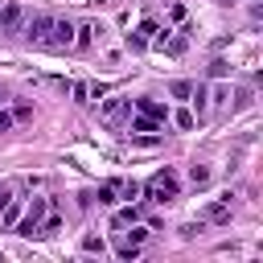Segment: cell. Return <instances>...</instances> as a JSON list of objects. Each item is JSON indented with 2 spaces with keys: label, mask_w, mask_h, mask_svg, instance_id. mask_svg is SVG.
Here are the masks:
<instances>
[{
  "label": "cell",
  "mask_w": 263,
  "mask_h": 263,
  "mask_svg": "<svg viewBox=\"0 0 263 263\" xmlns=\"http://www.w3.org/2000/svg\"><path fill=\"white\" fill-rule=\"evenodd\" d=\"M140 193H148V201H173L181 193V181H177L173 168H160V173L148 177V185H140Z\"/></svg>",
  "instance_id": "1"
},
{
  "label": "cell",
  "mask_w": 263,
  "mask_h": 263,
  "mask_svg": "<svg viewBox=\"0 0 263 263\" xmlns=\"http://www.w3.org/2000/svg\"><path fill=\"white\" fill-rule=\"evenodd\" d=\"M41 45H45V49H66V45H74V25L53 16V25H49V33H45Z\"/></svg>",
  "instance_id": "2"
},
{
  "label": "cell",
  "mask_w": 263,
  "mask_h": 263,
  "mask_svg": "<svg viewBox=\"0 0 263 263\" xmlns=\"http://www.w3.org/2000/svg\"><path fill=\"white\" fill-rule=\"evenodd\" d=\"M45 205H49L45 197H33L29 214H25V218H16V234H25V238H29V234H37V226H41V218H45Z\"/></svg>",
  "instance_id": "3"
},
{
  "label": "cell",
  "mask_w": 263,
  "mask_h": 263,
  "mask_svg": "<svg viewBox=\"0 0 263 263\" xmlns=\"http://www.w3.org/2000/svg\"><path fill=\"white\" fill-rule=\"evenodd\" d=\"M21 25H25V8L21 4H4L0 8V33H21Z\"/></svg>",
  "instance_id": "4"
},
{
  "label": "cell",
  "mask_w": 263,
  "mask_h": 263,
  "mask_svg": "<svg viewBox=\"0 0 263 263\" xmlns=\"http://www.w3.org/2000/svg\"><path fill=\"white\" fill-rule=\"evenodd\" d=\"M49 25H53V16H45V12H37L29 25H25V37L33 41V45H41L45 41V33H49Z\"/></svg>",
  "instance_id": "5"
},
{
  "label": "cell",
  "mask_w": 263,
  "mask_h": 263,
  "mask_svg": "<svg viewBox=\"0 0 263 263\" xmlns=\"http://www.w3.org/2000/svg\"><path fill=\"white\" fill-rule=\"evenodd\" d=\"M127 111H132V103H127V99H107L103 119H107V123H123V119H127Z\"/></svg>",
  "instance_id": "6"
},
{
  "label": "cell",
  "mask_w": 263,
  "mask_h": 263,
  "mask_svg": "<svg viewBox=\"0 0 263 263\" xmlns=\"http://www.w3.org/2000/svg\"><path fill=\"white\" fill-rule=\"evenodd\" d=\"M148 33H156V25H152V21H144L136 33H127V49H132V53H140V49L148 45Z\"/></svg>",
  "instance_id": "7"
},
{
  "label": "cell",
  "mask_w": 263,
  "mask_h": 263,
  "mask_svg": "<svg viewBox=\"0 0 263 263\" xmlns=\"http://www.w3.org/2000/svg\"><path fill=\"white\" fill-rule=\"evenodd\" d=\"M136 107H140V115H148V119H156V123H164V119H168V107H164V103H156V99H140Z\"/></svg>",
  "instance_id": "8"
},
{
  "label": "cell",
  "mask_w": 263,
  "mask_h": 263,
  "mask_svg": "<svg viewBox=\"0 0 263 263\" xmlns=\"http://www.w3.org/2000/svg\"><path fill=\"white\" fill-rule=\"evenodd\" d=\"M127 127H132L136 136H152V132H160V123H156V119H148V115H136Z\"/></svg>",
  "instance_id": "9"
},
{
  "label": "cell",
  "mask_w": 263,
  "mask_h": 263,
  "mask_svg": "<svg viewBox=\"0 0 263 263\" xmlns=\"http://www.w3.org/2000/svg\"><path fill=\"white\" fill-rule=\"evenodd\" d=\"M205 218L210 222H230V201H210L205 205Z\"/></svg>",
  "instance_id": "10"
},
{
  "label": "cell",
  "mask_w": 263,
  "mask_h": 263,
  "mask_svg": "<svg viewBox=\"0 0 263 263\" xmlns=\"http://www.w3.org/2000/svg\"><path fill=\"white\" fill-rule=\"evenodd\" d=\"M90 41H95V25H74V45H82V49H86Z\"/></svg>",
  "instance_id": "11"
},
{
  "label": "cell",
  "mask_w": 263,
  "mask_h": 263,
  "mask_svg": "<svg viewBox=\"0 0 263 263\" xmlns=\"http://www.w3.org/2000/svg\"><path fill=\"white\" fill-rule=\"evenodd\" d=\"M136 218H140V210H136V205H127V210H119V214H115V222H111V226H115V230H123V226H132Z\"/></svg>",
  "instance_id": "12"
},
{
  "label": "cell",
  "mask_w": 263,
  "mask_h": 263,
  "mask_svg": "<svg viewBox=\"0 0 263 263\" xmlns=\"http://www.w3.org/2000/svg\"><path fill=\"white\" fill-rule=\"evenodd\" d=\"M16 218H21V205H16V201H4V210H0V226H16Z\"/></svg>",
  "instance_id": "13"
},
{
  "label": "cell",
  "mask_w": 263,
  "mask_h": 263,
  "mask_svg": "<svg viewBox=\"0 0 263 263\" xmlns=\"http://www.w3.org/2000/svg\"><path fill=\"white\" fill-rule=\"evenodd\" d=\"M168 95H173V99H189V95H193V82H185V78H177V82L168 86Z\"/></svg>",
  "instance_id": "14"
},
{
  "label": "cell",
  "mask_w": 263,
  "mask_h": 263,
  "mask_svg": "<svg viewBox=\"0 0 263 263\" xmlns=\"http://www.w3.org/2000/svg\"><path fill=\"white\" fill-rule=\"evenodd\" d=\"M115 193H119V181H107V185H99V201H103V205H111V201H115Z\"/></svg>",
  "instance_id": "15"
},
{
  "label": "cell",
  "mask_w": 263,
  "mask_h": 263,
  "mask_svg": "<svg viewBox=\"0 0 263 263\" xmlns=\"http://www.w3.org/2000/svg\"><path fill=\"white\" fill-rule=\"evenodd\" d=\"M189 103L197 107V115H205V86H193V95H189Z\"/></svg>",
  "instance_id": "16"
},
{
  "label": "cell",
  "mask_w": 263,
  "mask_h": 263,
  "mask_svg": "<svg viewBox=\"0 0 263 263\" xmlns=\"http://www.w3.org/2000/svg\"><path fill=\"white\" fill-rule=\"evenodd\" d=\"M189 181H193V185H205V181H210V168H205V164H193V168H189Z\"/></svg>",
  "instance_id": "17"
},
{
  "label": "cell",
  "mask_w": 263,
  "mask_h": 263,
  "mask_svg": "<svg viewBox=\"0 0 263 263\" xmlns=\"http://www.w3.org/2000/svg\"><path fill=\"white\" fill-rule=\"evenodd\" d=\"M53 230H62V218H58V214H53V218H41L37 234H53Z\"/></svg>",
  "instance_id": "18"
},
{
  "label": "cell",
  "mask_w": 263,
  "mask_h": 263,
  "mask_svg": "<svg viewBox=\"0 0 263 263\" xmlns=\"http://www.w3.org/2000/svg\"><path fill=\"white\" fill-rule=\"evenodd\" d=\"M119 193L132 201V197H140V185H136V181H119Z\"/></svg>",
  "instance_id": "19"
},
{
  "label": "cell",
  "mask_w": 263,
  "mask_h": 263,
  "mask_svg": "<svg viewBox=\"0 0 263 263\" xmlns=\"http://www.w3.org/2000/svg\"><path fill=\"white\" fill-rule=\"evenodd\" d=\"M173 119H177V127H193V123H197V119H193V111H177Z\"/></svg>",
  "instance_id": "20"
},
{
  "label": "cell",
  "mask_w": 263,
  "mask_h": 263,
  "mask_svg": "<svg viewBox=\"0 0 263 263\" xmlns=\"http://www.w3.org/2000/svg\"><path fill=\"white\" fill-rule=\"evenodd\" d=\"M82 251H103V238H99V234H86V238H82Z\"/></svg>",
  "instance_id": "21"
},
{
  "label": "cell",
  "mask_w": 263,
  "mask_h": 263,
  "mask_svg": "<svg viewBox=\"0 0 263 263\" xmlns=\"http://www.w3.org/2000/svg\"><path fill=\"white\" fill-rule=\"evenodd\" d=\"M136 255H140V242H123L119 247V259H136Z\"/></svg>",
  "instance_id": "22"
},
{
  "label": "cell",
  "mask_w": 263,
  "mask_h": 263,
  "mask_svg": "<svg viewBox=\"0 0 263 263\" xmlns=\"http://www.w3.org/2000/svg\"><path fill=\"white\" fill-rule=\"evenodd\" d=\"M29 115H33V107H29V103H16V111H12V119H29Z\"/></svg>",
  "instance_id": "23"
},
{
  "label": "cell",
  "mask_w": 263,
  "mask_h": 263,
  "mask_svg": "<svg viewBox=\"0 0 263 263\" xmlns=\"http://www.w3.org/2000/svg\"><path fill=\"white\" fill-rule=\"evenodd\" d=\"M210 74H214V78H222V74H226V62H222V58H218V62H210Z\"/></svg>",
  "instance_id": "24"
},
{
  "label": "cell",
  "mask_w": 263,
  "mask_h": 263,
  "mask_svg": "<svg viewBox=\"0 0 263 263\" xmlns=\"http://www.w3.org/2000/svg\"><path fill=\"white\" fill-rule=\"evenodd\" d=\"M12 127V111H0V132H8Z\"/></svg>",
  "instance_id": "25"
},
{
  "label": "cell",
  "mask_w": 263,
  "mask_h": 263,
  "mask_svg": "<svg viewBox=\"0 0 263 263\" xmlns=\"http://www.w3.org/2000/svg\"><path fill=\"white\" fill-rule=\"evenodd\" d=\"M0 99H4V95H0Z\"/></svg>",
  "instance_id": "26"
}]
</instances>
